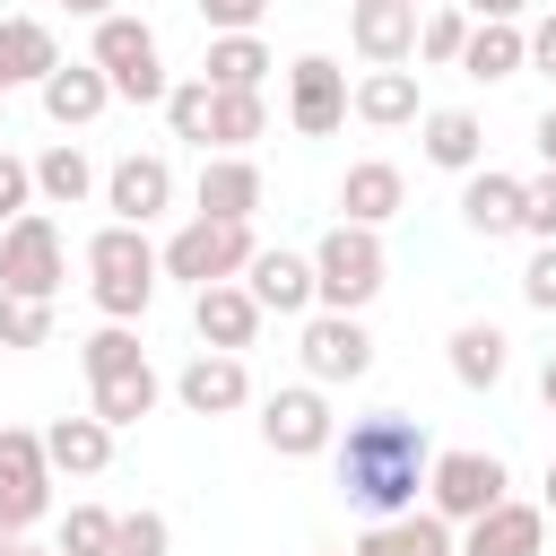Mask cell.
Listing matches in <instances>:
<instances>
[{"label": "cell", "mask_w": 556, "mask_h": 556, "mask_svg": "<svg viewBox=\"0 0 556 556\" xmlns=\"http://www.w3.org/2000/svg\"><path fill=\"white\" fill-rule=\"evenodd\" d=\"M9 556H61V547H26V539H17V547H9Z\"/></svg>", "instance_id": "f907efd6"}, {"label": "cell", "mask_w": 556, "mask_h": 556, "mask_svg": "<svg viewBox=\"0 0 556 556\" xmlns=\"http://www.w3.org/2000/svg\"><path fill=\"white\" fill-rule=\"evenodd\" d=\"M165 513H113V556H165Z\"/></svg>", "instance_id": "74e56055"}, {"label": "cell", "mask_w": 556, "mask_h": 556, "mask_svg": "<svg viewBox=\"0 0 556 556\" xmlns=\"http://www.w3.org/2000/svg\"><path fill=\"white\" fill-rule=\"evenodd\" d=\"M191 330H200V348H226V356H243V348H252V330H261V304H252V287H235V278H217V287H191Z\"/></svg>", "instance_id": "4fadbf2b"}, {"label": "cell", "mask_w": 556, "mask_h": 556, "mask_svg": "<svg viewBox=\"0 0 556 556\" xmlns=\"http://www.w3.org/2000/svg\"><path fill=\"white\" fill-rule=\"evenodd\" d=\"M469 539H460V556H539V539H547V513L539 504H486L478 521H460Z\"/></svg>", "instance_id": "2e32d148"}, {"label": "cell", "mask_w": 556, "mask_h": 556, "mask_svg": "<svg viewBox=\"0 0 556 556\" xmlns=\"http://www.w3.org/2000/svg\"><path fill=\"white\" fill-rule=\"evenodd\" d=\"M400 200H408V182H400V165H391V156H356V165H348V182H339L348 226H391V217H400Z\"/></svg>", "instance_id": "e0dca14e"}, {"label": "cell", "mask_w": 556, "mask_h": 556, "mask_svg": "<svg viewBox=\"0 0 556 556\" xmlns=\"http://www.w3.org/2000/svg\"><path fill=\"white\" fill-rule=\"evenodd\" d=\"M330 452H339V486H348V504H356L365 521L417 513V486H426V460H434V443H426L417 417L374 408V417H356L348 434H330Z\"/></svg>", "instance_id": "6da1fadb"}, {"label": "cell", "mask_w": 556, "mask_h": 556, "mask_svg": "<svg viewBox=\"0 0 556 556\" xmlns=\"http://www.w3.org/2000/svg\"><path fill=\"white\" fill-rule=\"evenodd\" d=\"M87 278H96V304H104V321H139L148 313V295H156V243L139 235V226H104L96 243H87Z\"/></svg>", "instance_id": "3957f363"}, {"label": "cell", "mask_w": 556, "mask_h": 556, "mask_svg": "<svg viewBox=\"0 0 556 556\" xmlns=\"http://www.w3.org/2000/svg\"><path fill=\"white\" fill-rule=\"evenodd\" d=\"M539 156H547V165H556V104H547V113H539Z\"/></svg>", "instance_id": "f6af8a7d"}, {"label": "cell", "mask_w": 556, "mask_h": 556, "mask_svg": "<svg viewBox=\"0 0 556 556\" xmlns=\"http://www.w3.org/2000/svg\"><path fill=\"white\" fill-rule=\"evenodd\" d=\"M9 547H17V521H9V513H0V556H9Z\"/></svg>", "instance_id": "7dc6e473"}, {"label": "cell", "mask_w": 556, "mask_h": 556, "mask_svg": "<svg viewBox=\"0 0 556 556\" xmlns=\"http://www.w3.org/2000/svg\"><path fill=\"white\" fill-rule=\"evenodd\" d=\"M43 70H61V43L43 17H0V87H43Z\"/></svg>", "instance_id": "603a6c76"}, {"label": "cell", "mask_w": 556, "mask_h": 556, "mask_svg": "<svg viewBox=\"0 0 556 556\" xmlns=\"http://www.w3.org/2000/svg\"><path fill=\"white\" fill-rule=\"evenodd\" d=\"M87 191H96L87 148H70V139H61V148H43V156H35V200H43V208H78Z\"/></svg>", "instance_id": "f546056e"}, {"label": "cell", "mask_w": 556, "mask_h": 556, "mask_svg": "<svg viewBox=\"0 0 556 556\" xmlns=\"http://www.w3.org/2000/svg\"><path fill=\"white\" fill-rule=\"evenodd\" d=\"M261 9H269V0H200V17H208L217 35H252V26H261Z\"/></svg>", "instance_id": "b9f144b4"}, {"label": "cell", "mask_w": 556, "mask_h": 556, "mask_svg": "<svg viewBox=\"0 0 556 556\" xmlns=\"http://www.w3.org/2000/svg\"><path fill=\"white\" fill-rule=\"evenodd\" d=\"M521 304L556 313V243H539V252H530V269H521Z\"/></svg>", "instance_id": "60d3db41"}, {"label": "cell", "mask_w": 556, "mask_h": 556, "mask_svg": "<svg viewBox=\"0 0 556 556\" xmlns=\"http://www.w3.org/2000/svg\"><path fill=\"white\" fill-rule=\"evenodd\" d=\"M43 460L52 469H70V478H96L104 460H113V426L87 408V417H52L43 426Z\"/></svg>", "instance_id": "44dd1931"}, {"label": "cell", "mask_w": 556, "mask_h": 556, "mask_svg": "<svg viewBox=\"0 0 556 556\" xmlns=\"http://www.w3.org/2000/svg\"><path fill=\"white\" fill-rule=\"evenodd\" d=\"M348 43L374 61V70H400L417 52V9L408 0H356L348 9Z\"/></svg>", "instance_id": "5bb4252c"}, {"label": "cell", "mask_w": 556, "mask_h": 556, "mask_svg": "<svg viewBox=\"0 0 556 556\" xmlns=\"http://www.w3.org/2000/svg\"><path fill=\"white\" fill-rule=\"evenodd\" d=\"M243 287H252L261 313H304L313 304V261L304 252H252L243 261Z\"/></svg>", "instance_id": "d6986e66"}, {"label": "cell", "mask_w": 556, "mask_h": 556, "mask_svg": "<svg viewBox=\"0 0 556 556\" xmlns=\"http://www.w3.org/2000/svg\"><path fill=\"white\" fill-rule=\"evenodd\" d=\"M87 61H96V70H104V87H113V96H130V104H165V87H174V78H165L156 35H148L139 17H122V9H113V17H96Z\"/></svg>", "instance_id": "5b68a950"}, {"label": "cell", "mask_w": 556, "mask_h": 556, "mask_svg": "<svg viewBox=\"0 0 556 556\" xmlns=\"http://www.w3.org/2000/svg\"><path fill=\"white\" fill-rule=\"evenodd\" d=\"M78 356H87V382H104V374H130V365H148L139 330H122V321H104V330H96V339H87Z\"/></svg>", "instance_id": "836d02e7"}, {"label": "cell", "mask_w": 556, "mask_h": 556, "mask_svg": "<svg viewBox=\"0 0 556 556\" xmlns=\"http://www.w3.org/2000/svg\"><path fill=\"white\" fill-rule=\"evenodd\" d=\"M61 556H113V513H104V504H70Z\"/></svg>", "instance_id": "8d00e7d4"}, {"label": "cell", "mask_w": 556, "mask_h": 556, "mask_svg": "<svg viewBox=\"0 0 556 556\" xmlns=\"http://www.w3.org/2000/svg\"><path fill=\"white\" fill-rule=\"evenodd\" d=\"M539 513H556V460H547V504H539Z\"/></svg>", "instance_id": "681fc988"}, {"label": "cell", "mask_w": 556, "mask_h": 556, "mask_svg": "<svg viewBox=\"0 0 556 556\" xmlns=\"http://www.w3.org/2000/svg\"><path fill=\"white\" fill-rule=\"evenodd\" d=\"M156 391H165V382H156V365H130V374H104V382H96V417H104V426L122 434V426H139V417L156 408Z\"/></svg>", "instance_id": "1f68e13d"}, {"label": "cell", "mask_w": 556, "mask_h": 556, "mask_svg": "<svg viewBox=\"0 0 556 556\" xmlns=\"http://www.w3.org/2000/svg\"><path fill=\"white\" fill-rule=\"evenodd\" d=\"M61 226L43 217V208H26V217H9L0 226V295H61Z\"/></svg>", "instance_id": "8992f818"}, {"label": "cell", "mask_w": 556, "mask_h": 556, "mask_svg": "<svg viewBox=\"0 0 556 556\" xmlns=\"http://www.w3.org/2000/svg\"><path fill=\"white\" fill-rule=\"evenodd\" d=\"M521 43H530V70H547V78H556V17H539Z\"/></svg>", "instance_id": "7bdbcfd3"}, {"label": "cell", "mask_w": 556, "mask_h": 556, "mask_svg": "<svg viewBox=\"0 0 556 556\" xmlns=\"http://www.w3.org/2000/svg\"><path fill=\"white\" fill-rule=\"evenodd\" d=\"M70 17H113V0H61Z\"/></svg>", "instance_id": "bcb514c9"}, {"label": "cell", "mask_w": 556, "mask_h": 556, "mask_svg": "<svg viewBox=\"0 0 556 556\" xmlns=\"http://www.w3.org/2000/svg\"><path fill=\"white\" fill-rule=\"evenodd\" d=\"M417 122H426V165H443V174H469V165L486 156V130H478V113L443 104V113H417Z\"/></svg>", "instance_id": "4316f807"}, {"label": "cell", "mask_w": 556, "mask_h": 556, "mask_svg": "<svg viewBox=\"0 0 556 556\" xmlns=\"http://www.w3.org/2000/svg\"><path fill=\"white\" fill-rule=\"evenodd\" d=\"M452 70H469V78H513V70H530V43H521V26H504V17H469V43H460Z\"/></svg>", "instance_id": "cb8c5ba5"}, {"label": "cell", "mask_w": 556, "mask_h": 556, "mask_svg": "<svg viewBox=\"0 0 556 556\" xmlns=\"http://www.w3.org/2000/svg\"><path fill=\"white\" fill-rule=\"evenodd\" d=\"M261 443H269L278 460H313V452H330V400H321V382L269 391V400H261Z\"/></svg>", "instance_id": "ba28073f"}, {"label": "cell", "mask_w": 556, "mask_h": 556, "mask_svg": "<svg viewBox=\"0 0 556 556\" xmlns=\"http://www.w3.org/2000/svg\"><path fill=\"white\" fill-rule=\"evenodd\" d=\"M261 208V165L252 156H208L200 165V217H252Z\"/></svg>", "instance_id": "d4e9b609"}, {"label": "cell", "mask_w": 556, "mask_h": 556, "mask_svg": "<svg viewBox=\"0 0 556 556\" xmlns=\"http://www.w3.org/2000/svg\"><path fill=\"white\" fill-rule=\"evenodd\" d=\"M408 9H434V0H408Z\"/></svg>", "instance_id": "816d5d0a"}, {"label": "cell", "mask_w": 556, "mask_h": 556, "mask_svg": "<svg viewBox=\"0 0 556 556\" xmlns=\"http://www.w3.org/2000/svg\"><path fill=\"white\" fill-rule=\"evenodd\" d=\"M252 252H261V243H252V217H191V226L165 235L156 269H165V278H191V287H217V278H243Z\"/></svg>", "instance_id": "277c9868"}, {"label": "cell", "mask_w": 556, "mask_h": 556, "mask_svg": "<svg viewBox=\"0 0 556 556\" xmlns=\"http://www.w3.org/2000/svg\"><path fill=\"white\" fill-rule=\"evenodd\" d=\"M521 9L530 0H469V17H504V26H521Z\"/></svg>", "instance_id": "ee69618b"}, {"label": "cell", "mask_w": 556, "mask_h": 556, "mask_svg": "<svg viewBox=\"0 0 556 556\" xmlns=\"http://www.w3.org/2000/svg\"><path fill=\"white\" fill-rule=\"evenodd\" d=\"M261 130H269L261 87H217V104H208V148H217V156H243Z\"/></svg>", "instance_id": "484cf974"}, {"label": "cell", "mask_w": 556, "mask_h": 556, "mask_svg": "<svg viewBox=\"0 0 556 556\" xmlns=\"http://www.w3.org/2000/svg\"><path fill=\"white\" fill-rule=\"evenodd\" d=\"M287 122H295L304 139H330V130L348 122V70H339L330 52H304V61L287 70Z\"/></svg>", "instance_id": "9c48e42d"}, {"label": "cell", "mask_w": 556, "mask_h": 556, "mask_svg": "<svg viewBox=\"0 0 556 556\" xmlns=\"http://www.w3.org/2000/svg\"><path fill=\"white\" fill-rule=\"evenodd\" d=\"M356 556H452V521L443 513H391L356 539Z\"/></svg>", "instance_id": "7402d4cb"}, {"label": "cell", "mask_w": 556, "mask_h": 556, "mask_svg": "<svg viewBox=\"0 0 556 556\" xmlns=\"http://www.w3.org/2000/svg\"><path fill=\"white\" fill-rule=\"evenodd\" d=\"M426 513H443V521H478L486 504H504V460L495 452H434L426 460Z\"/></svg>", "instance_id": "52a82bcc"}, {"label": "cell", "mask_w": 556, "mask_h": 556, "mask_svg": "<svg viewBox=\"0 0 556 556\" xmlns=\"http://www.w3.org/2000/svg\"><path fill=\"white\" fill-rule=\"evenodd\" d=\"M348 104H356L374 130H400V122H417V78H408V70H365Z\"/></svg>", "instance_id": "f1b7e54d"}, {"label": "cell", "mask_w": 556, "mask_h": 556, "mask_svg": "<svg viewBox=\"0 0 556 556\" xmlns=\"http://www.w3.org/2000/svg\"><path fill=\"white\" fill-rule=\"evenodd\" d=\"M208 104H217V87H208V78L165 87V122H174V139H200V148H208Z\"/></svg>", "instance_id": "e575fe53"}, {"label": "cell", "mask_w": 556, "mask_h": 556, "mask_svg": "<svg viewBox=\"0 0 556 556\" xmlns=\"http://www.w3.org/2000/svg\"><path fill=\"white\" fill-rule=\"evenodd\" d=\"M26 208H35V165L0 148V226H9V217H26Z\"/></svg>", "instance_id": "ab89813d"}, {"label": "cell", "mask_w": 556, "mask_h": 556, "mask_svg": "<svg viewBox=\"0 0 556 556\" xmlns=\"http://www.w3.org/2000/svg\"><path fill=\"white\" fill-rule=\"evenodd\" d=\"M452 382L460 391H495L504 382V330L495 321H460L452 330Z\"/></svg>", "instance_id": "83f0119b"}, {"label": "cell", "mask_w": 556, "mask_h": 556, "mask_svg": "<svg viewBox=\"0 0 556 556\" xmlns=\"http://www.w3.org/2000/svg\"><path fill=\"white\" fill-rule=\"evenodd\" d=\"M174 400H182L191 417H235V408L252 400V374H243V356H226V348H200V356L174 374Z\"/></svg>", "instance_id": "7c38bea8"}, {"label": "cell", "mask_w": 556, "mask_h": 556, "mask_svg": "<svg viewBox=\"0 0 556 556\" xmlns=\"http://www.w3.org/2000/svg\"><path fill=\"white\" fill-rule=\"evenodd\" d=\"M304 374H313V382H356V374H374L365 321H356V313H313V321H304Z\"/></svg>", "instance_id": "8fae6325"}, {"label": "cell", "mask_w": 556, "mask_h": 556, "mask_svg": "<svg viewBox=\"0 0 556 556\" xmlns=\"http://www.w3.org/2000/svg\"><path fill=\"white\" fill-rule=\"evenodd\" d=\"M521 235H539V243H556V165L521 182Z\"/></svg>", "instance_id": "f35d334b"}, {"label": "cell", "mask_w": 556, "mask_h": 556, "mask_svg": "<svg viewBox=\"0 0 556 556\" xmlns=\"http://www.w3.org/2000/svg\"><path fill=\"white\" fill-rule=\"evenodd\" d=\"M539 391H547V408H556V356H547V374H539Z\"/></svg>", "instance_id": "c3c4849f"}, {"label": "cell", "mask_w": 556, "mask_h": 556, "mask_svg": "<svg viewBox=\"0 0 556 556\" xmlns=\"http://www.w3.org/2000/svg\"><path fill=\"white\" fill-rule=\"evenodd\" d=\"M165 200H174V165H165V156H122V165L104 174V208H113L122 226L165 217Z\"/></svg>", "instance_id": "9a60e30c"}, {"label": "cell", "mask_w": 556, "mask_h": 556, "mask_svg": "<svg viewBox=\"0 0 556 556\" xmlns=\"http://www.w3.org/2000/svg\"><path fill=\"white\" fill-rule=\"evenodd\" d=\"M269 70H278V61H269V43H261V35H217V43H208V61H200V78H208V87H261Z\"/></svg>", "instance_id": "4dcf8cb0"}, {"label": "cell", "mask_w": 556, "mask_h": 556, "mask_svg": "<svg viewBox=\"0 0 556 556\" xmlns=\"http://www.w3.org/2000/svg\"><path fill=\"white\" fill-rule=\"evenodd\" d=\"M52 339V304L43 295H0V348H43Z\"/></svg>", "instance_id": "d590c367"}, {"label": "cell", "mask_w": 556, "mask_h": 556, "mask_svg": "<svg viewBox=\"0 0 556 556\" xmlns=\"http://www.w3.org/2000/svg\"><path fill=\"white\" fill-rule=\"evenodd\" d=\"M460 217L495 243V235H521V182L513 174H495V165H469V182H460Z\"/></svg>", "instance_id": "ffe728a7"}, {"label": "cell", "mask_w": 556, "mask_h": 556, "mask_svg": "<svg viewBox=\"0 0 556 556\" xmlns=\"http://www.w3.org/2000/svg\"><path fill=\"white\" fill-rule=\"evenodd\" d=\"M43 504H52V460H43V434H26V426H0V513L26 530Z\"/></svg>", "instance_id": "30bf717a"}, {"label": "cell", "mask_w": 556, "mask_h": 556, "mask_svg": "<svg viewBox=\"0 0 556 556\" xmlns=\"http://www.w3.org/2000/svg\"><path fill=\"white\" fill-rule=\"evenodd\" d=\"M104 104H113V87H104L96 61H61V70H43V113H52L61 130H87Z\"/></svg>", "instance_id": "ac0fdd59"}, {"label": "cell", "mask_w": 556, "mask_h": 556, "mask_svg": "<svg viewBox=\"0 0 556 556\" xmlns=\"http://www.w3.org/2000/svg\"><path fill=\"white\" fill-rule=\"evenodd\" d=\"M460 43H469V9H452V0L417 9V61H460Z\"/></svg>", "instance_id": "d6a6232c"}, {"label": "cell", "mask_w": 556, "mask_h": 556, "mask_svg": "<svg viewBox=\"0 0 556 556\" xmlns=\"http://www.w3.org/2000/svg\"><path fill=\"white\" fill-rule=\"evenodd\" d=\"M374 295H382V235L339 217V226L313 243V304H321V313H365Z\"/></svg>", "instance_id": "7a4b0ae2"}]
</instances>
